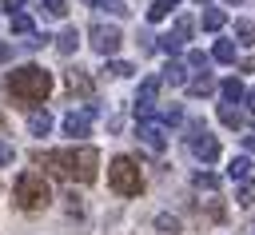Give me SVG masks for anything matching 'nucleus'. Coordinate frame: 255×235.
<instances>
[{"mask_svg":"<svg viewBox=\"0 0 255 235\" xmlns=\"http://www.w3.org/2000/svg\"><path fill=\"white\" fill-rule=\"evenodd\" d=\"M36 163L72 179V183H92L96 179V167H100V151L92 143H80V147H60V151H36Z\"/></svg>","mask_w":255,"mask_h":235,"instance_id":"1","label":"nucleus"},{"mask_svg":"<svg viewBox=\"0 0 255 235\" xmlns=\"http://www.w3.org/2000/svg\"><path fill=\"white\" fill-rule=\"evenodd\" d=\"M8 92H12V100H20V104H44L48 92H52V72L40 68V64L12 68V72H8Z\"/></svg>","mask_w":255,"mask_h":235,"instance_id":"2","label":"nucleus"},{"mask_svg":"<svg viewBox=\"0 0 255 235\" xmlns=\"http://www.w3.org/2000/svg\"><path fill=\"white\" fill-rule=\"evenodd\" d=\"M16 203H20L24 211H44V207L52 203L48 179H44L40 171H20V175H16Z\"/></svg>","mask_w":255,"mask_h":235,"instance_id":"3","label":"nucleus"},{"mask_svg":"<svg viewBox=\"0 0 255 235\" xmlns=\"http://www.w3.org/2000/svg\"><path fill=\"white\" fill-rule=\"evenodd\" d=\"M108 187H112L116 195H139L143 175H139V167H135L131 155H116V159L108 163Z\"/></svg>","mask_w":255,"mask_h":235,"instance_id":"4","label":"nucleus"},{"mask_svg":"<svg viewBox=\"0 0 255 235\" xmlns=\"http://www.w3.org/2000/svg\"><path fill=\"white\" fill-rule=\"evenodd\" d=\"M92 48L100 52V56H116V48L124 44V36H120V28H112V24H92Z\"/></svg>","mask_w":255,"mask_h":235,"instance_id":"5","label":"nucleus"},{"mask_svg":"<svg viewBox=\"0 0 255 235\" xmlns=\"http://www.w3.org/2000/svg\"><path fill=\"white\" fill-rule=\"evenodd\" d=\"M187 36H191V20H187V16H179V20H175V28H171L167 36H155V48H159V52H167V56H175V52L183 48V40H187Z\"/></svg>","mask_w":255,"mask_h":235,"instance_id":"6","label":"nucleus"},{"mask_svg":"<svg viewBox=\"0 0 255 235\" xmlns=\"http://www.w3.org/2000/svg\"><path fill=\"white\" fill-rule=\"evenodd\" d=\"M139 139H143L147 151H163L167 147V131H163L159 119H139Z\"/></svg>","mask_w":255,"mask_h":235,"instance_id":"7","label":"nucleus"},{"mask_svg":"<svg viewBox=\"0 0 255 235\" xmlns=\"http://www.w3.org/2000/svg\"><path fill=\"white\" fill-rule=\"evenodd\" d=\"M92 116H96V104H88L84 112H68V116H64V131L76 135V139L88 135V131H92Z\"/></svg>","mask_w":255,"mask_h":235,"instance_id":"8","label":"nucleus"},{"mask_svg":"<svg viewBox=\"0 0 255 235\" xmlns=\"http://www.w3.org/2000/svg\"><path fill=\"white\" fill-rule=\"evenodd\" d=\"M191 151H195V159L215 163V159H219V139L207 135V131H199V135H191Z\"/></svg>","mask_w":255,"mask_h":235,"instance_id":"9","label":"nucleus"},{"mask_svg":"<svg viewBox=\"0 0 255 235\" xmlns=\"http://www.w3.org/2000/svg\"><path fill=\"white\" fill-rule=\"evenodd\" d=\"M159 76H147V80H139V92H135V108H155V100H159Z\"/></svg>","mask_w":255,"mask_h":235,"instance_id":"10","label":"nucleus"},{"mask_svg":"<svg viewBox=\"0 0 255 235\" xmlns=\"http://www.w3.org/2000/svg\"><path fill=\"white\" fill-rule=\"evenodd\" d=\"M159 84H171V88H183V84H187V68H183L179 60H171V64L163 68V76H159Z\"/></svg>","mask_w":255,"mask_h":235,"instance_id":"11","label":"nucleus"},{"mask_svg":"<svg viewBox=\"0 0 255 235\" xmlns=\"http://www.w3.org/2000/svg\"><path fill=\"white\" fill-rule=\"evenodd\" d=\"M187 92H191L195 100H203V96H211V92H215V76H211V72H199V76H195V80L187 84Z\"/></svg>","mask_w":255,"mask_h":235,"instance_id":"12","label":"nucleus"},{"mask_svg":"<svg viewBox=\"0 0 255 235\" xmlns=\"http://www.w3.org/2000/svg\"><path fill=\"white\" fill-rule=\"evenodd\" d=\"M68 88H72V92H80V96H92V88H96V84H92V76H88V72L72 68V72H68Z\"/></svg>","mask_w":255,"mask_h":235,"instance_id":"13","label":"nucleus"},{"mask_svg":"<svg viewBox=\"0 0 255 235\" xmlns=\"http://www.w3.org/2000/svg\"><path fill=\"white\" fill-rule=\"evenodd\" d=\"M215 88H219V96H223L227 104H239V100L247 96V88H243V84H239L235 76H231V80H223V84H215Z\"/></svg>","mask_w":255,"mask_h":235,"instance_id":"14","label":"nucleus"},{"mask_svg":"<svg viewBox=\"0 0 255 235\" xmlns=\"http://www.w3.org/2000/svg\"><path fill=\"white\" fill-rule=\"evenodd\" d=\"M28 131H32V135H48V131H52V116H48V112H32V116H28Z\"/></svg>","mask_w":255,"mask_h":235,"instance_id":"15","label":"nucleus"},{"mask_svg":"<svg viewBox=\"0 0 255 235\" xmlns=\"http://www.w3.org/2000/svg\"><path fill=\"white\" fill-rule=\"evenodd\" d=\"M175 8H179V0H155V4L147 8V20H151V24H155V20H167Z\"/></svg>","mask_w":255,"mask_h":235,"instance_id":"16","label":"nucleus"},{"mask_svg":"<svg viewBox=\"0 0 255 235\" xmlns=\"http://www.w3.org/2000/svg\"><path fill=\"white\" fill-rule=\"evenodd\" d=\"M76 44H80V32H76V28H64V32H60V40H56L60 56H72V52H76Z\"/></svg>","mask_w":255,"mask_h":235,"instance_id":"17","label":"nucleus"},{"mask_svg":"<svg viewBox=\"0 0 255 235\" xmlns=\"http://www.w3.org/2000/svg\"><path fill=\"white\" fill-rule=\"evenodd\" d=\"M247 171H251V159H247V155H235V159L227 163V175H231L235 183H243V179H247Z\"/></svg>","mask_w":255,"mask_h":235,"instance_id":"18","label":"nucleus"},{"mask_svg":"<svg viewBox=\"0 0 255 235\" xmlns=\"http://www.w3.org/2000/svg\"><path fill=\"white\" fill-rule=\"evenodd\" d=\"M199 24H203V28H207V32H219V28H223V24H227V16H223V12H219V8H207V12H203V16H199Z\"/></svg>","mask_w":255,"mask_h":235,"instance_id":"19","label":"nucleus"},{"mask_svg":"<svg viewBox=\"0 0 255 235\" xmlns=\"http://www.w3.org/2000/svg\"><path fill=\"white\" fill-rule=\"evenodd\" d=\"M211 60H219V64H235V44H231V40H215Z\"/></svg>","mask_w":255,"mask_h":235,"instance_id":"20","label":"nucleus"},{"mask_svg":"<svg viewBox=\"0 0 255 235\" xmlns=\"http://www.w3.org/2000/svg\"><path fill=\"white\" fill-rule=\"evenodd\" d=\"M8 20H12V32H20V36H32V16H28V12H12Z\"/></svg>","mask_w":255,"mask_h":235,"instance_id":"21","label":"nucleus"},{"mask_svg":"<svg viewBox=\"0 0 255 235\" xmlns=\"http://www.w3.org/2000/svg\"><path fill=\"white\" fill-rule=\"evenodd\" d=\"M235 199H239V207H255V183L243 179V183L235 187Z\"/></svg>","mask_w":255,"mask_h":235,"instance_id":"22","label":"nucleus"},{"mask_svg":"<svg viewBox=\"0 0 255 235\" xmlns=\"http://www.w3.org/2000/svg\"><path fill=\"white\" fill-rule=\"evenodd\" d=\"M219 119H223L227 127H239V123H243V116H239V108H231V104H219Z\"/></svg>","mask_w":255,"mask_h":235,"instance_id":"23","label":"nucleus"},{"mask_svg":"<svg viewBox=\"0 0 255 235\" xmlns=\"http://www.w3.org/2000/svg\"><path fill=\"white\" fill-rule=\"evenodd\" d=\"M235 36H239V44H255V24L251 20H235Z\"/></svg>","mask_w":255,"mask_h":235,"instance_id":"24","label":"nucleus"},{"mask_svg":"<svg viewBox=\"0 0 255 235\" xmlns=\"http://www.w3.org/2000/svg\"><path fill=\"white\" fill-rule=\"evenodd\" d=\"M195 187H199V191H207V195H215V187H219V179H215L211 171H199V175H195Z\"/></svg>","mask_w":255,"mask_h":235,"instance_id":"25","label":"nucleus"},{"mask_svg":"<svg viewBox=\"0 0 255 235\" xmlns=\"http://www.w3.org/2000/svg\"><path fill=\"white\" fill-rule=\"evenodd\" d=\"M100 12H112V16H128V4L124 0H96Z\"/></svg>","mask_w":255,"mask_h":235,"instance_id":"26","label":"nucleus"},{"mask_svg":"<svg viewBox=\"0 0 255 235\" xmlns=\"http://www.w3.org/2000/svg\"><path fill=\"white\" fill-rule=\"evenodd\" d=\"M183 68H195V72H207V68H211V60H207L203 52H187V64H183Z\"/></svg>","mask_w":255,"mask_h":235,"instance_id":"27","label":"nucleus"},{"mask_svg":"<svg viewBox=\"0 0 255 235\" xmlns=\"http://www.w3.org/2000/svg\"><path fill=\"white\" fill-rule=\"evenodd\" d=\"M159 116H163V123H179V119H183V108H179V104H163Z\"/></svg>","mask_w":255,"mask_h":235,"instance_id":"28","label":"nucleus"},{"mask_svg":"<svg viewBox=\"0 0 255 235\" xmlns=\"http://www.w3.org/2000/svg\"><path fill=\"white\" fill-rule=\"evenodd\" d=\"M155 227L167 231V235H175V231H179V219H175V215H155Z\"/></svg>","mask_w":255,"mask_h":235,"instance_id":"29","label":"nucleus"},{"mask_svg":"<svg viewBox=\"0 0 255 235\" xmlns=\"http://www.w3.org/2000/svg\"><path fill=\"white\" fill-rule=\"evenodd\" d=\"M40 8H44L48 16H64V12H68V0H40Z\"/></svg>","mask_w":255,"mask_h":235,"instance_id":"30","label":"nucleus"},{"mask_svg":"<svg viewBox=\"0 0 255 235\" xmlns=\"http://www.w3.org/2000/svg\"><path fill=\"white\" fill-rule=\"evenodd\" d=\"M108 72H112V76H131L135 68H131L128 60H112V64H108Z\"/></svg>","mask_w":255,"mask_h":235,"instance_id":"31","label":"nucleus"},{"mask_svg":"<svg viewBox=\"0 0 255 235\" xmlns=\"http://www.w3.org/2000/svg\"><path fill=\"white\" fill-rule=\"evenodd\" d=\"M12 159H16V151H12V143H8V139H0V167H8Z\"/></svg>","mask_w":255,"mask_h":235,"instance_id":"32","label":"nucleus"},{"mask_svg":"<svg viewBox=\"0 0 255 235\" xmlns=\"http://www.w3.org/2000/svg\"><path fill=\"white\" fill-rule=\"evenodd\" d=\"M4 8H8V16H12V12H20V8H24V0H4Z\"/></svg>","mask_w":255,"mask_h":235,"instance_id":"33","label":"nucleus"},{"mask_svg":"<svg viewBox=\"0 0 255 235\" xmlns=\"http://www.w3.org/2000/svg\"><path fill=\"white\" fill-rule=\"evenodd\" d=\"M243 151H247V155H255V135H243Z\"/></svg>","mask_w":255,"mask_h":235,"instance_id":"34","label":"nucleus"},{"mask_svg":"<svg viewBox=\"0 0 255 235\" xmlns=\"http://www.w3.org/2000/svg\"><path fill=\"white\" fill-rule=\"evenodd\" d=\"M8 56H12V44H8V40H0V64H4Z\"/></svg>","mask_w":255,"mask_h":235,"instance_id":"35","label":"nucleus"},{"mask_svg":"<svg viewBox=\"0 0 255 235\" xmlns=\"http://www.w3.org/2000/svg\"><path fill=\"white\" fill-rule=\"evenodd\" d=\"M243 100H247V104H251V119H255V92H247V96H243Z\"/></svg>","mask_w":255,"mask_h":235,"instance_id":"36","label":"nucleus"},{"mask_svg":"<svg viewBox=\"0 0 255 235\" xmlns=\"http://www.w3.org/2000/svg\"><path fill=\"white\" fill-rule=\"evenodd\" d=\"M199 4H211V0H199Z\"/></svg>","mask_w":255,"mask_h":235,"instance_id":"37","label":"nucleus"},{"mask_svg":"<svg viewBox=\"0 0 255 235\" xmlns=\"http://www.w3.org/2000/svg\"><path fill=\"white\" fill-rule=\"evenodd\" d=\"M0 127H4V116H0Z\"/></svg>","mask_w":255,"mask_h":235,"instance_id":"38","label":"nucleus"}]
</instances>
